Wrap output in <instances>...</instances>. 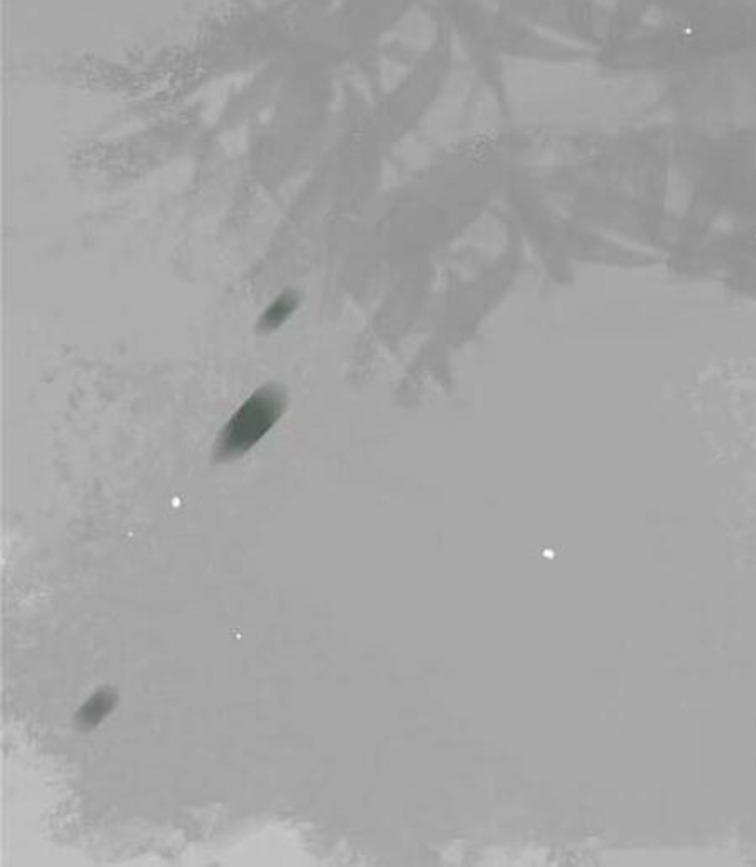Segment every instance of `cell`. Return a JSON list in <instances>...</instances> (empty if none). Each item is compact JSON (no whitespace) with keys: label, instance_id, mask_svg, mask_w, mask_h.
<instances>
[{"label":"cell","instance_id":"obj_2","mask_svg":"<svg viewBox=\"0 0 756 867\" xmlns=\"http://www.w3.org/2000/svg\"><path fill=\"white\" fill-rule=\"evenodd\" d=\"M299 304H301V299L292 290H285V292L280 293L277 299L273 300L272 304L268 305L265 312L260 315V321L256 324V331L262 332V334H272V332L278 331L295 314V310L299 309Z\"/></svg>","mask_w":756,"mask_h":867},{"label":"cell","instance_id":"obj_1","mask_svg":"<svg viewBox=\"0 0 756 867\" xmlns=\"http://www.w3.org/2000/svg\"><path fill=\"white\" fill-rule=\"evenodd\" d=\"M285 405L284 390L277 385H265L251 393L217 436L214 446L217 463H228L250 453L282 419Z\"/></svg>","mask_w":756,"mask_h":867}]
</instances>
